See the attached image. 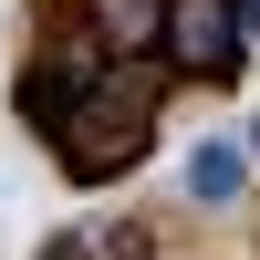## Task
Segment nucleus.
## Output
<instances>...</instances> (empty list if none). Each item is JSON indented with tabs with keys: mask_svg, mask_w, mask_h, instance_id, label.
Masks as SVG:
<instances>
[{
	"mask_svg": "<svg viewBox=\"0 0 260 260\" xmlns=\"http://www.w3.org/2000/svg\"><path fill=\"white\" fill-rule=\"evenodd\" d=\"M167 52H115V73L83 94V115L52 136V167L73 187H115L125 167H146V146H156V104H167Z\"/></svg>",
	"mask_w": 260,
	"mask_h": 260,
	"instance_id": "1",
	"label": "nucleus"
},
{
	"mask_svg": "<svg viewBox=\"0 0 260 260\" xmlns=\"http://www.w3.org/2000/svg\"><path fill=\"white\" fill-rule=\"evenodd\" d=\"M156 52H167V73H187V83H240L250 11H240V0H167Z\"/></svg>",
	"mask_w": 260,
	"mask_h": 260,
	"instance_id": "2",
	"label": "nucleus"
},
{
	"mask_svg": "<svg viewBox=\"0 0 260 260\" xmlns=\"http://www.w3.org/2000/svg\"><path fill=\"white\" fill-rule=\"evenodd\" d=\"M250 177H260L250 136H198L187 167H177V198L198 208V219H229V208H250Z\"/></svg>",
	"mask_w": 260,
	"mask_h": 260,
	"instance_id": "3",
	"label": "nucleus"
},
{
	"mask_svg": "<svg viewBox=\"0 0 260 260\" xmlns=\"http://www.w3.org/2000/svg\"><path fill=\"white\" fill-rule=\"evenodd\" d=\"M104 260H156V229H146V219H115V229H104Z\"/></svg>",
	"mask_w": 260,
	"mask_h": 260,
	"instance_id": "4",
	"label": "nucleus"
},
{
	"mask_svg": "<svg viewBox=\"0 0 260 260\" xmlns=\"http://www.w3.org/2000/svg\"><path fill=\"white\" fill-rule=\"evenodd\" d=\"M42 260H104V240L94 229H62V240H42Z\"/></svg>",
	"mask_w": 260,
	"mask_h": 260,
	"instance_id": "5",
	"label": "nucleus"
},
{
	"mask_svg": "<svg viewBox=\"0 0 260 260\" xmlns=\"http://www.w3.org/2000/svg\"><path fill=\"white\" fill-rule=\"evenodd\" d=\"M240 11H250V42H260V0H240Z\"/></svg>",
	"mask_w": 260,
	"mask_h": 260,
	"instance_id": "6",
	"label": "nucleus"
}]
</instances>
